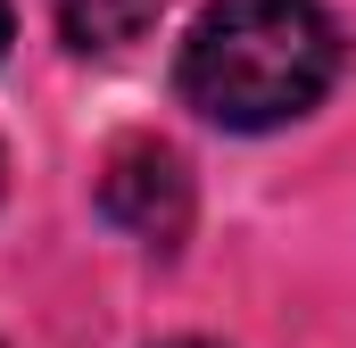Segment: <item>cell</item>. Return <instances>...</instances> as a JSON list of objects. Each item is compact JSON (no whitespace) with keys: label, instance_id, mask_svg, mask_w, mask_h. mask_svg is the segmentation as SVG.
<instances>
[{"label":"cell","instance_id":"obj_1","mask_svg":"<svg viewBox=\"0 0 356 348\" xmlns=\"http://www.w3.org/2000/svg\"><path fill=\"white\" fill-rule=\"evenodd\" d=\"M340 75V33L315 0H216L182 42V100L224 133H273Z\"/></svg>","mask_w":356,"mask_h":348},{"label":"cell","instance_id":"obj_2","mask_svg":"<svg viewBox=\"0 0 356 348\" xmlns=\"http://www.w3.org/2000/svg\"><path fill=\"white\" fill-rule=\"evenodd\" d=\"M99 216L133 232L141 249H182L191 232V174L166 141H124L99 174Z\"/></svg>","mask_w":356,"mask_h":348},{"label":"cell","instance_id":"obj_3","mask_svg":"<svg viewBox=\"0 0 356 348\" xmlns=\"http://www.w3.org/2000/svg\"><path fill=\"white\" fill-rule=\"evenodd\" d=\"M158 25V0H58V33L83 58H116Z\"/></svg>","mask_w":356,"mask_h":348},{"label":"cell","instance_id":"obj_4","mask_svg":"<svg viewBox=\"0 0 356 348\" xmlns=\"http://www.w3.org/2000/svg\"><path fill=\"white\" fill-rule=\"evenodd\" d=\"M0 58H8V0H0Z\"/></svg>","mask_w":356,"mask_h":348},{"label":"cell","instance_id":"obj_5","mask_svg":"<svg viewBox=\"0 0 356 348\" xmlns=\"http://www.w3.org/2000/svg\"><path fill=\"white\" fill-rule=\"evenodd\" d=\"M175 348H207V340H175Z\"/></svg>","mask_w":356,"mask_h":348}]
</instances>
